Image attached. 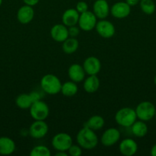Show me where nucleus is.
Wrapping results in <instances>:
<instances>
[{
	"mask_svg": "<svg viewBox=\"0 0 156 156\" xmlns=\"http://www.w3.org/2000/svg\"><path fill=\"white\" fill-rule=\"evenodd\" d=\"M97 21V18L94 13L88 10L84 13L80 14L77 24L81 30L87 32L95 29Z\"/></svg>",
	"mask_w": 156,
	"mask_h": 156,
	"instance_id": "7",
	"label": "nucleus"
},
{
	"mask_svg": "<svg viewBox=\"0 0 156 156\" xmlns=\"http://www.w3.org/2000/svg\"><path fill=\"white\" fill-rule=\"evenodd\" d=\"M120 131L115 127H110L102 133L100 137V142L102 146L110 147L114 146L120 140Z\"/></svg>",
	"mask_w": 156,
	"mask_h": 156,
	"instance_id": "8",
	"label": "nucleus"
},
{
	"mask_svg": "<svg viewBox=\"0 0 156 156\" xmlns=\"http://www.w3.org/2000/svg\"><path fill=\"white\" fill-rule=\"evenodd\" d=\"M150 155L151 156H156V143L154 145H153L152 147L151 148V150H150Z\"/></svg>",
	"mask_w": 156,
	"mask_h": 156,
	"instance_id": "34",
	"label": "nucleus"
},
{
	"mask_svg": "<svg viewBox=\"0 0 156 156\" xmlns=\"http://www.w3.org/2000/svg\"><path fill=\"white\" fill-rule=\"evenodd\" d=\"M131 130L133 135L138 138H142L145 136L148 133V128L146 124V122L142 120H136L131 126Z\"/></svg>",
	"mask_w": 156,
	"mask_h": 156,
	"instance_id": "21",
	"label": "nucleus"
},
{
	"mask_svg": "<svg viewBox=\"0 0 156 156\" xmlns=\"http://www.w3.org/2000/svg\"><path fill=\"white\" fill-rule=\"evenodd\" d=\"M79 18L80 13L76 10V9H68L63 13L62 23L67 27L77 25Z\"/></svg>",
	"mask_w": 156,
	"mask_h": 156,
	"instance_id": "18",
	"label": "nucleus"
},
{
	"mask_svg": "<svg viewBox=\"0 0 156 156\" xmlns=\"http://www.w3.org/2000/svg\"><path fill=\"white\" fill-rule=\"evenodd\" d=\"M29 111L31 117L35 120H45L50 113L48 105L41 100L32 104Z\"/></svg>",
	"mask_w": 156,
	"mask_h": 156,
	"instance_id": "5",
	"label": "nucleus"
},
{
	"mask_svg": "<svg viewBox=\"0 0 156 156\" xmlns=\"http://www.w3.org/2000/svg\"><path fill=\"white\" fill-rule=\"evenodd\" d=\"M51 152L50 150L45 146L39 145L36 146L31 150V156H50Z\"/></svg>",
	"mask_w": 156,
	"mask_h": 156,
	"instance_id": "27",
	"label": "nucleus"
},
{
	"mask_svg": "<svg viewBox=\"0 0 156 156\" xmlns=\"http://www.w3.org/2000/svg\"><path fill=\"white\" fill-rule=\"evenodd\" d=\"M79 48V42L76 37H69L62 43V50L66 54H73Z\"/></svg>",
	"mask_w": 156,
	"mask_h": 156,
	"instance_id": "22",
	"label": "nucleus"
},
{
	"mask_svg": "<svg viewBox=\"0 0 156 156\" xmlns=\"http://www.w3.org/2000/svg\"><path fill=\"white\" fill-rule=\"evenodd\" d=\"M154 118H155V120H156V113H155V115H154Z\"/></svg>",
	"mask_w": 156,
	"mask_h": 156,
	"instance_id": "38",
	"label": "nucleus"
},
{
	"mask_svg": "<svg viewBox=\"0 0 156 156\" xmlns=\"http://www.w3.org/2000/svg\"><path fill=\"white\" fill-rule=\"evenodd\" d=\"M95 29L101 37L106 39L113 37L116 33L114 24L111 21L106 19H100L97 21Z\"/></svg>",
	"mask_w": 156,
	"mask_h": 156,
	"instance_id": "9",
	"label": "nucleus"
},
{
	"mask_svg": "<svg viewBox=\"0 0 156 156\" xmlns=\"http://www.w3.org/2000/svg\"><path fill=\"white\" fill-rule=\"evenodd\" d=\"M61 80L57 76L54 74H46L41 78V87L43 91L50 95H54L61 92Z\"/></svg>",
	"mask_w": 156,
	"mask_h": 156,
	"instance_id": "2",
	"label": "nucleus"
},
{
	"mask_svg": "<svg viewBox=\"0 0 156 156\" xmlns=\"http://www.w3.org/2000/svg\"><path fill=\"white\" fill-rule=\"evenodd\" d=\"M16 149V145L12 139L8 136L0 137V155H12Z\"/></svg>",
	"mask_w": 156,
	"mask_h": 156,
	"instance_id": "19",
	"label": "nucleus"
},
{
	"mask_svg": "<svg viewBox=\"0 0 156 156\" xmlns=\"http://www.w3.org/2000/svg\"><path fill=\"white\" fill-rule=\"evenodd\" d=\"M99 85H100V81L97 77V75H92L84 79L83 86L86 92L92 94L98 91Z\"/></svg>",
	"mask_w": 156,
	"mask_h": 156,
	"instance_id": "20",
	"label": "nucleus"
},
{
	"mask_svg": "<svg viewBox=\"0 0 156 156\" xmlns=\"http://www.w3.org/2000/svg\"><path fill=\"white\" fill-rule=\"evenodd\" d=\"M80 32V28L79 27V26L73 25L68 27L69 37H76L77 36H79Z\"/></svg>",
	"mask_w": 156,
	"mask_h": 156,
	"instance_id": "30",
	"label": "nucleus"
},
{
	"mask_svg": "<svg viewBox=\"0 0 156 156\" xmlns=\"http://www.w3.org/2000/svg\"><path fill=\"white\" fill-rule=\"evenodd\" d=\"M61 92L65 97H73L76 95V93L78 92V86L76 82L73 81H68L62 83L61 85Z\"/></svg>",
	"mask_w": 156,
	"mask_h": 156,
	"instance_id": "24",
	"label": "nucleus"
},
{
	"mask_svg": "<svg viewBox=\"0 0 156 156\" xmlns=\"http://www.w3.org/2000/svg\"><path fill=\"white\" fill-rule=\"evenodd\" d=\"M139 6L142 12L145 15H152L155 12L156 6L153 0H140Z\"/></svg>",
	"mask_w": 156,
	"mask_h": 156,
	"instance_id": "26",
	"label": "nucleus"
},
{
	"mask_svg": "<svg viewBox=\"0 0 156 156\" xmlns=\"http://www.w3.org/2000/svg\"><path fill=\"white\" fill-rule=\"evenodd\" d=\"M75 9H76V10L80 14H81L87 12V11H88L89 6H88V4H87L86 2L80 1L76 3V8H75Z\"/></svg>",
	"mask_w": 156,
	"mask_h": 156,
	"instance_id": "29",
	"label": "nucleus"
},
{
	"mask_svg": "<svg viewBox=\"0 0 156 156\" xmlns=\"http://www.w3.org/2000/svg\"><path fill=\"white\" fill-rule=\"evenodd\" d=\"M93 12L99 19H106L110 14V7L106 0H96L93 5Z\"/></svg>",
	"mask_w": 156,
	"mask_h": 156,
	"instance_id": "14",
	"label": "nucleus"
},
{
	"mask_svg": "<svg viewBox=\"0 0 156 156\" xmlns=\"http://www.w3.org/2000/svg\"><path fill=\"white\" fill-rule=\"evenodd\" d=\"M15 104H16L17 107L19 108L20 109L22 110H28L31 108L32 103V100L29 94H26V93H22L18 95V97L15 99Z\"/></svg>",
	"mask_w": 156,
	"mask_h": 156,
	"instance_id": "25",
	"label": "nucleus"
},
{
	"mask_svg": "<svg viewBox=\"0 0 156 156\" xmlns=\"http://www.w3.org/2000/svg\"><path fill=\"white\" fill-rule=\"evenodd\" d=\"M2 1L3 0H0V6H1L2 4Z\"/></svg>",
	"mask_w": 156,
	"mask_h": 156,
	"instance_id": "37",
	"label": "nucleus"
},
{
	"mask_svg": "<svg viewBox=\"0 0 156 156\" xmlns=\"http://www.w3.org/2000/svg\"><path fill=\"white\" fill-rule=\"evenodd\" d=\"M104 124H105V120L103 117L99 115H93L87 120L84 124V126H87L96 131L102 129L104 126Z\"/></svg>",
	"mask_w": 156,
	"mask_h": 156,
	"instance_id": "23",
	"label": "nucleus"
},
{
	"mask_svg": "<svg viewBox=\"0 0 156 156\" xmlns=\"http://www.w3.org/2000/svg\"><path fill=\"white\" fill-rule=\"evenodd\" d=\"M125 2L128 5L132 7V6H136L138 4H139L140 0H125Z\"/></svg>",
	"mask_w": 156,
	"mask_h": 156,
	"instance_id": "33",
	"label": "nucleus"
},
{
	"mask_svg": "<svg viewBox=\"0 0 156 156\" xmlns=\"http://www.w3.org/2000/svg\"><path fill=\"white\" fill-rule=\"evenodd\" d=\"M73 144V140L68 133H59L54 136L51 140V145L54 149L58 151H66L67 152L70 146Z\"/></svg>",
	"mask_w": 156,
	"mask_h": 156,
	"instance_id": "6",
	"label": "nucleus"
},
{
	"mask_svg": "<svg viewBox=\"0 0 156 156\" xmlns=\"http://www.w3.org/2000/svg\"><path fill=\"white\" fill-rule=\"evenodd\" d=\"M56 156H67L68 155V153H67L66 151H58L56 154H55Z\"/></svg>",
	"mask_w": 156,
	"mask_h": 156,
	"instance_id": "35",
	"label": "nucleus"
},
{
	"mask_svg": "<svg viewBox=\"0 0 156 156\" xmlns=\"http://www.w3.org/2000/svg\"><path fill=\"white\" fill-rule=\"evenodd\" d=\"M137 119L135 109L128 107L121 108L115 114L116 123L122 127H130Z\"/></svg>",
	"mask_w": 156,
	"mask_h": 156,
	"instance_id": "3",
	"label": "nucleus"
},
{
	"mask_svg": "<svg viewBox=\"0 0 156 156\" xmlns=\"http://www.w3.org/2000/svg\"><path fill=\"white\" fill-rule=\"evenodd\" d=\"M131 13V6L125 2H117L110 8V14L117 19H123L127 18Z\"/></svg>",
	"mask_w": 156,
	"mask_h": 156,
	"instance_id": "11",
	"label": "nucleus"
},
{
	"mask_svg": "<svg viewBox=\"0 0 156 156\" xmlns=\"http://www.w3.org/2000/svg\"><path fill=\"white\" fill-rule=\"evenodd\" d=\"M76 140L77 144L86 150L94 149L99 143V138L95 131L84 126L76 134Z\"/></svg>",
	"mask_w": 156,
	"mask_h": 156,
	"instance_id": "1",
	"label": "nucleus"
},
{
	"mask_svg": "<svg viewBox=\"0 0 156 156\" xmlns=\"http://www.w3.org/2000/svg\"><path fill=\"white\" fill-rule=\"evenodd\" d=\"M138 144L134 140L130 138L124 139L119 145V150L122 155L132 156L137 152Z\"/></svg>",
	"mask_w": 156,
	"mask_h": 156,
	"instance_id": "16",
	"label": "nucleus"
},
{
	"mask_svg": "<svg viewBox=\"0 0 156 156\" xmlns=\"http://www.w3.org/2000/svg\"><path fill=\"white\" fill-rule=\"evenodd\" d=\"M35 17V10L33 6L24 4L17 12V19L21 24H28L32 22Z\"/></svg>",
	"mask_w": 156,
	"mask_h": 156,
	"instance_id": "15",
	"label": "nucleus"
},
{
	"mask_svg": "<svg viewBox=\"0 0 156 156\" xmlns=\"http://www.w3.org/2000/svg\"><path fill=\"white\" fill-rule=\"evenodd\" d=\"M50 37L58 43H63L69 37L68 27L64 24H57L50 29Z\"/></svg>",
	"mask_w": 156,
	"mask_h": 156,
	"instance_id": "13",
	"label": "nucleus"
},
{
	"mask_svg": "<svg viewBox=\"0 0 156 156\" xmlns=\"http://www.w3.org/2000/svg\"><path fill=\"white\" fill-rule=\"evenodd\" d=\"M23 2L24 3L25 5H28L30 6H35L39 2L40 0H22Z\"/></svg>",
	"mask_w": 156,
	"mask_h": 156,
	"instance_id": "32",
	"label": "nucleus"
},
{
	"mask_svg": "<svg viewBox=\"0 0 156 156\" xmlns=\"http://www.w3.org/2000/svg\"><path fill=\"white\" fill-rule=\"evenodd\" d=\"M136 116L139 120L148 122L154 117L156 113L155 106L150 101H142L136 106L135 109Z\"/></svg>",
	"mask_w": 156,
	"mask_h": 156,
	"instance_id": "4",
	"label": "nucleus"
},
{
	"mask_svg": "<svg viewBox=\"0 0 156 156\" xmlns=\"http://www.w3.org/2000/svg\"><path fill=\"white\" fill-rule=\"evenodd\" d=\"M29 95H30L31 100H32V103H35V102L41 100V94L39 92L36 91H32L31 93H29Z\"/></svg>",
	"mask_w": 156,
	"mask_h": 156,
	"instance_id": "31",
	"label": "nucleus"
},
{
	"mask_svg": "<svg viewBox=\"0 0 156 156\" xmlns=\"http://www.w3.org/2000/svg\"><path fill=\"white\" fill-rule=\"evenodd\" d=\"M154 85H156V75L154 76Z\"/></svg>",
	"mask_w": 156,
	"mask_h": 156,
	"instance_id": "36",
	"label": "nucleus"
},
{
	"mask_svg": "<svg viewBox=\"0 0 156 156\" xmlns=\"http://www.w3.org/2000/svg\"><path fill=\"white\" fill-rule=\"evenodd\" d=\"M48 125L45 120H35L29 127V134L35 140H40L48 133Z\"/></svg>",
	"mask_w": 156,
	"mask_h": 156,
	"instance_id": "10",
	"label": "nucleus"
},
{
	"mask_svg": "<svg viewBox=\"0 0 156 156\" xmlns=\"http://www.w3.org/2000/svg\"><path fill=\"white\" fill-rule=\"evenodd\" d=\"M68 76L70 79L76 83L83 82L85 79L86 73L82 65L78 63H73L68 68Z\"/></svg>",
	"mask_w": 156,
	"mask_h": 156,
	"instance_id": "17",
	"label": "nucleus"
},
{
	"mask_svg": "<svg viewBox=\"0 0 156 156\" xmlns=\"http://www.w3.org/2000/svg\"><path fill=\"white\" fill-rule=\"evenodd\" d=\"M67 153L70 156H80L83 153L82 147L78 144H72L67 150Z\"/></svg>",
	"mask_w": 156,
	"mask_h": 156,
	"instance_id": "28",
	"label": "nucleus"
},
{
	"mask_svg": "<svg viewBox=\"0 0 156 156\" xmlns=\"http://www.w3.org/2000/svg\"><path fill=\"white\" fill-rule=\"evenodd\" d=\"M83 67L84 69L86 74L88 76L97 75L101 70V62L96 56H89L83 63Z\"/></svg>",
	"mask_w": 156,
	"mask_h": 156,
	"instance_id": "12",
	"label": "nucleus"
}]
</instances>
